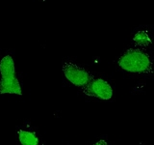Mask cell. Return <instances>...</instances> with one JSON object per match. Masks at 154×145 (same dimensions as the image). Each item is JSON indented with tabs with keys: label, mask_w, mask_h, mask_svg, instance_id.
<instances>
[{
	"label": "cell",
	"mask_w": 154,
	"mask_h": 145,
	"mask_svg": "<svg viewBox=\"0 0 154 145\" xmlns=\"http://www.w3.org/2000/svg\"><path fill=\"white\" fill-rule=\"evenodd\" d=\"M118 64L122 70L133 74H153L151 57L140 48H129L124 51L119 58Z\"/></svg>",
	"instance_id": "cell-1"
},
{
	"label": "cell",
	"mask_w": 154,
	"mask_h": 145,
	"mask_svg": "<svg viewBox=\"0 0 154 145\" xmlns=\"http://www.w3.org/2000/svg\"><path fill=\"white\" fill-rule=\"evenodd\" d=\"M0 94L22 95L21 86L16 74V66L11 55L4 56L0 61Z\"/></svg>",
	"instance_id": "cell-2"
},
{
	"label": "cell",
	"mask_w": 154,
	"mask_h": 145,
	"mask_svg": "<svg viewBox=\"0 0 154 145\" xmlns=\"http://www.w3.org/2000/svg\"><path fill=\"white\" fill-rule=\"evenodd\" d=\"M80 91L86 96L103 101H109L113 97V88L109 82L96 77H94L85 86L80 88Z\"/></svg>",
	"instance_id": "cell-3"
},
{
	"label": "cell",
	"mask_w": 154,
	"mask_h": 145,
	"mask_svg": "<svg viewBox=\"0 0 154 145\" xmlns=\"http://www.w3.org/2000/svg\"><path fill=\"white\" fill-rule=\"evenodd\" d=\"M62 70L66 79L74 86L82 88L88 82L94 79V76L84 68L74 64L72 62H65L63 64Z\"/></svg>",
	"instance_id": "cell-4"
},
{
	"label": "cell",
	"mask_w": 154,
	"mask_h": 145,
	"mask_svg": "<svg viewBox=\"0 0 154 145\" xmlns=\"http://www.w3.org/2000/svg\"><path fill=\"white\" fill-rule=\"evenodd\" d=\"M18 139L21 145H40V140L34 132H29L25 130H17Z\"/></svg>",
	"instance_id": "cell-5"
},
{
	"label": "cell",
	"mask_w": 154,
	"mask_h": 145,
	"mask_svg": "<svg viewBox=\"0 0 154 145\" xmlns=\"http://www.w3.org/2000/svg\"><path fill=\"white\" fill-rule=\"evenodd\" d=\"M133 42L136 46L141 47H146L152 44L151 38L146 30H140L135 33L133 36Z\"/></svg>",
	"instance_id": "cell-6"
},
{
	"label": "cell",
	"mask_w": 154,
	"mask_h": 145,
	"mask_svg": "<svg viewBox=\"0 0 154 145\" xmlns=\"http://www.w3.org/2000/svg\"><path fill=\"white\" fill-rule=\"evenodd\" d=\"M93 145H109L108 144V142L106 141V140H104V139H101V140H98L97 142H95L94 144H93Z\"/></svg>",
	"instance_id": "cell-7"
}]
</instances>
